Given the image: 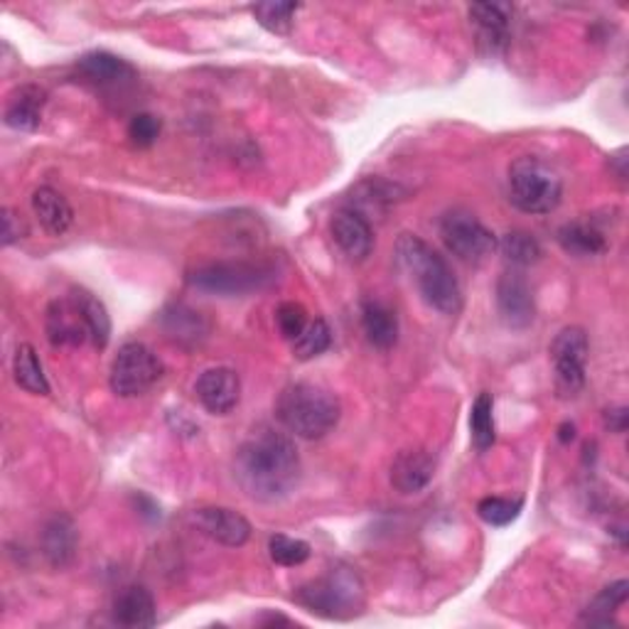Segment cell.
<instances>
[{
    "mask_svg": "<svg viewBox=\"0 0 629 629\" xmlns=\"http://www.w3.org/2000/svg\"><path fill=\"white\" fill-rule=\"evenodd\" d=\"M302 463L293 440L271 426H261L239 445L234 477L251 499L274 505L300 485Z\"/></svg>",
    "mask_w": 629,
    "mask_h": 629,
    "instance_id": "cell-1",
    "label": "cell"
},
{
    "mask_svg": "<svg viewBox=\"0 0 629 629\" xmlns=\"http://www.w3.org/2000/svg\"><path fill=\"white\" fill-rule=\"evenodd\" d=\"M396 258L428 306L443 314H457L463 310V290H460L453 268H450L448 261L440 256L431 244H426L421 236H398Z\"/></svg>",
    "mask_w": 629,
    "mask_h": 629,
    "instance_id": "cell-2",
    "label": "cell"
},
{
    "mask_svg": "<svg viewBox=\"0 0 629 629\" xmlns=\"http://www.w3.org/2000/svg\"><path fill=\"white\" fill-rule=\"evenodd\" d=\"M342 404L328 386L314 382L288 384L276 401V418L288 433L302 440H320L340 423Z\"/></svg>",
    "mask_w": 629,
    "mask_h": 629,
    "instance_id": "cell-3",
    "label": "cell"
},
{
    "mask_svg": "<svg viewBox=\"0 0 629 629\" xmlns=\"http://www.w3.org/2000/svg\"><path fill=\"white\" fill-rule=\"evenodd\" d=\"M293 597L312 615L328 620H352L364 610V583L354 569L338 565L322 578L302 585Z\"/></svg>",
    "mask_w": 629,
    "mask_h": 629,
    "instance_id": "cell-4",
    "label": "cell"
},
{
    "mask_svg": "<svg viewBox=\"0 0 629 629\" xmlns=\"http://www.w3.org/2000/svg\"><path fill=\"white\" fill-rule=\"evenodd\" d=\"M509 202L527 214H551L563 199V180L551 163L521 155L509 165Z\"/></svg>",
    "mask_w": 629,
    "mask_h": 629,
    "instance_id": "cell-5",
    "label": "cell"
},
{
    "mask_svg": "<svg viewBox=\"0 0 629 629\" xmlns=\"http://www.w3.org/2000/svg\"><path fill=\"white\" fill-rule=\"evenodd\" d=\"M276 278V271L266 264H251V261H217V264L197 266L187 280L190 286L217 296H246L266 288Z\"/></svg>",
    "mask_w": 629,
    "mask_h": 629,
    "instance_id": "cell-6",
    "label": "cell"
},
{
    "mask_svg": "<svg viewBox=\"0 0 629 629\" xmlns=\"http://www.w3.org/2000/svg\"><path fill=\"white\" fill-rule=\"evenodd\" d=\"M163 372L161 356L151 347H145L143 342H125L111 362V391L121 398L143 396L163 379Z\"/></svg>",
    "mask_w": 629,
    "mask_h": 629,
    "instance_id": "cell-7",
    "label": "cell"
},
{
    "mask_svg": "<svg viewBox=\"0 0 629 629\" xmlns=\"http://www.w3.org/2000/svg\"><path fill=\"white\" fill-rule=\"evenodd\" d=\"M591 344L583 328H563L551 344V362L555 374V389L561 398H575L585 386V364Z\"/></svg>",
    "mask_w": 629,
    "mask_h": 629,
    "instance_id": "cell-8",
    "label": "cell"
},
{
    "mask_svg": "<svg viewBox=\"0 0 629 629\" xmlns=\"http://www.w3.org/2000/svg\"><path fill=\"white\" fill-rule=\"evenodd\" d=\"M440 239H443L450 254L457 256L465 264H479L492 251L497 249V239L479 219L465 212V209H453L440 222Z\"/></svg>",
    "mask_w": 629,
    "mask_h": 629,
    "instance_id": "cell-9",
    "label": "cell"
},
{
    "mask_svg": "<svg viewBox=\"0 0 629 629\" xmlns=\"http://www.w3.org/2000/svg\"><path fill=\"white\" fill-rule=\"evenodd\" d=\"M195 394L207 413L212 416L232 413L241 398L239 374L234 369H229V366H212V369L199 374V379L195 382Z\"/></svg>",
    "mask_w": 629,
    "mask_h": 629,
    "instance_id": "cell-10",
    "label": "cell"
},
{
    "mask_svg": "<svg viewBox=\"0 0 629 629\" xmlns=\"http://www.w3.org/2000/svg\"><path fill=\"white\" fill-rule=\"evenodd\" d=\"M47 340L55 347H79L84 342H91L89 324L75 293L67 298H57L47 308Z\"/></svg>",
    "mask_w": 629,
    "mask_h": 629,
    "instance_id": "cell-11",
    "label": "cell"
},
{
    "mask_svg": "<svg viewBox=\"0 0 629 629\" xmlns=\"http://www.w3.org/2000/svg\"><path fill=\"white\" fill-rule=\"evenodd\" d=\"M192 521L197 523V529L217 543L229 549H239L251 539V523L234 509L227 507H202L195 509Z\"/></svg>",
    "mask_w": 629,
    "mask_h": 629,
    "instance_id": "cell-12",
    "label": "cell"
},
{
    "mask_svg": "<svg viewBox=\"0 0 629 629\" xmlns=\"http://www.w3.org/2000/svg\"><path fill=\"white\" fill-rule=\"evenodd\" d=\"M330 234L342 254L354 264L369 258L374 249V229L369 219L356 212V209H342V212L334 214L330 222Z\"/></svg>",
    "mask_w": 629,
    "mask_h": 629,
    "instance_id": "cell-13",
    "label": "cell"
},
{
    "mask_svg": "<svg viewBox=\"0 0 629 629\" xmlns=\"http://www.w3.org/2000/svg\"><path fill=\"white\" fill-rule=\"evenodd\" d=\"M497 308L509 328L521 330L533 322V293L519 271H507L497 283Z\"/></svg>",
    "mask_w": 629,
    "mask_h": 629,
    "instance_id": "cell-14",
    "label": "cell"
},
{
    "mask_svg": "<svg viewBox=\"0 0 629 629\" xmlns=\"http://www.w3.org/2000/svg\"><path fill=\"white\" fill-rule=\"evenodd\" d=\"M435 457L428 450H404L391 465V485L401 495H418L433 482Z\"/></svg>",
    "mask_w": 629,
    "mask_h": 629,
    "instance_id": "cell-15",
    "label": "cell"
},
{
    "mask_svg": "<svg viewBox=\"0 0 629 629\" xmlns=\"http://www.w3.org/2000/svg\"><path fill=\"white\" fill-rule=\"evenodd\" d=\"M79 547L77 523L67 514H55L42 529V553L52 569H67L75 561Z\"/></svg>",
    "mask_w": 629,
    "mask_h": 629,
    "instance_id": "cell-16",
    "label": "cell"
},
{
    "mask_svg": "<svg viewBox=\"0 0 629 629\" xmlns=\"http://www.w3.org/2000/svg\"><path fill=\"white\" fill-rule=\"evenodd\" d=\"M47 103V91L35 87V84H25V87L15 89L8 97L5 103V125L15 131H37L42 123V109Z\"/></svg>",
    "mask_w": 629,
    "mask_h": 629,
    "instance_id": "cell-17",
    "label": "cell"
},
{
    "mask_svg": "<svg viewBox=\"0 0 629 629\" xmlns=\"http://www.w3.org/2000/svg\"><path fill=\"white\" fill-rule=\"evenodd\" d=\"M113 622L129 629H145L157 622L155 600L143 585H129L113 600Z\"/></svg>",
    "mask_w": 629,
    "mask_h": 629,
    "instance_id": "cell-18",
    "label": "cell"
},
{
    "mask_svg": "<svg viewBox=\"0 0 629 629\" xmlns=\"http://www.w3.org/2000/svg\"><path fill=\"white\" fill-rule=\"evenodd\" d=\"M33 214L49 236L67 234L75 222V209L55 187H40L33 192Z\"/></svg>",
    "mask_w": 629,
    "mask_h": 629,
    "instance_id": "cell-19",
    "label": "cell"
},
{
    "mask_svg": "<svg viewBox=\"0 0 629 629\" xmlns=\"http://www.w3.org/2000/svg\"><path fill=\"white\" fill-rule=\"evenodd\" d=\"M511 5L509 3H475L470 5V20L479 30L482 42H487L489 49H499L507 45L509 23H511Z\"/></svg>",
    "mask_w": 629,
    "mask_h": 629,
    "instance_id": "cell-20",
    "label": "cell"
},
{
    "mask_svg": "<svg viewBox=\"0 0 629 629\" xmlns=\"http://www.w3.org/2000/svg\"><path fill=\"white\" fill-rule=\"evenodd\" d=\"M362 328L366 340H369L376 350H391L398 340V318L386 302L379 300L364 302Z\"/></svg>",
    "mask_w": 629,
    "mask_h": 629,
    "instance_id": "cell-21",
    "label": "cell"
},
{
    "mask_svg": "<svg viewBox=\"0 0 629 629\" xmlns=\"http://www.w3.org/2000/svg\"><path fill=\"white\" fill-rule=\"evenodd\" d=\"M559 244L575 258H593L607 251L605 234L591 222H571L559 229Z\"/></svg>",
    "mask_w": 629,
    "mask_h": 629,
    "instance_id": "cell-22",
    "label": "cell"
},
{
    "mask_svg": "<svg viewBox=\"0 0 629 629\" xmlns=\"http://www.w3.org/2000/svg\"><path fill=\"white\" fill-rule=\"evenodd\" d=\"M163 330L177 344H199L207 338V322L187 306H173L163 312Z\"/></svg>",
    "mask_w": 629,
    "mask_h": 629,
    "instance_id": "cell-23",
    "label": "cell"
},
{
    "mask_svg": "<svg viewBox=\"0 0 629 629\" xmlns=\"http://www.w3.org/2000/svg\"><path fill=\"white\" fill-rule=\"evenodd\" d=\"M13 376L20 389L33 394V396H47L49 394V382L42 369V362L35 352L33 344H18V350L13 354Z\"/></svg>",
    "mask_w": 629,
    "mask_h": 629,
    "instance_id": "cell-24",
    "label": "cell"
},
{
    "mask_svg": "<svg viewBox=\"0 0 629 629\" xmlns=\"http://www.w3.org/2000/svg\"><path fill=\"white\" fill-rule=\"evenodd\" d=\"M77 69L84 77L97 84H119L135 75V69L129 62L117 55H109V52H89V55H84L79 59Z\"/></svg>",
    "mask_w": 629,
    "mask_h": 629,
    "instance_id": "cell-25",
    "label": "cell"
},
{
    "mask_svg": "<svg viewBox=\"0 0 629 629\" xmlns=\"http://www.w3.org/2000/svg\"><path fill=\"white\" fill-rule=\"evenodd\" d=\"M75 298L79 302V308L84 312V318H87L89 324V334H91V344L97 350H103L111 340V318H109V310L103 302L93 296V293L84 290V288H75Z\"/></svg>",
    "mask_w": 629,
    "mask_h": 629,
    "instance_id": "cell-26",
    "label": "cell"
},
{
    "mask_svg": "<svg viewBox=\"0 0 629 629\" xmlns=\"http://www.w3.org/2000/svg\"><path fill=\"white\" fill-rule=\"evenodd\" d=\"M497 249L501 251L507 264H511L514 268H527L539 264L543 256V249L537 239L527 232H509L497 241Z\"/></svg>",
    "mask_w": 629,
    "mask_h": 629,
    "instance_id": "cell-27",
    "label": "cell"
},
{
    "mask_svg": "<svg viewBox=\"0 0 629 629\" xmlns=\"http://www.w3.org/2000/svg\"><path fill=\"white\" fill-rule=\"evenodd\" d=\"M470 431L472 445L485 453L495 445V401L489 394H479L470 408Z\"/></svg>",
    "mask_w": 629,
    "mask_h": 629,
    "instance_id": "cell-28",
    "label": "cell"
},
{
    "mask_svg": "<svg viewBox=\"0 0 629 629\" xmlns=\"http://www.w3.org/2000/svg\"><path fill=\"white\" fill-rule=\"evenodd\" d=\"M629 597V583L627 581H617L613 585H607L605 591H600V595L588 605V610L583 613V622L585 625H610L615 613L627 603Z\"/></svg>",
    "mask_w": 629,
    "mask_h": 629,
    "instance_id": "cell-29",
    "label": "cell"
},
{
    "mask_svg": "<svg viewBox=\"0 0 629 629\" xmlns=\"http://www.w3.org/2000/svg\"><path fill=\"white\" fill-rule=\"evenodd\" d=\"M330 344H332L330 324L322 318H314L308 322V328L302 330L300 338L293 342V354H296V360L300 362H310L322 352H328Z\"/></svg>",
    "mask_w": 629,
    "mask_h": 629,
    "instance_id": "cell-30",
    "label": "cell"
},
{
    "mask_svg": "<svg viewBox=\"0 0 629 629\" xmlns=\"http://www.w3.org/2000/svg\"><path fill=\"white\" fill-rule=\"evenodd\" d=\"M298 3H256L251 8L256 23L274 35H288L293 30V18L298 13Z\"/></svg>",
    "mask_w": 629,
    "mask_h": 629,
    "instance_id": "cell-31",
    "label": "cell"
},
{
    "mask_svg": "<svg viewBox=\"0 0 629 629\" xmlns=\"http://www.w3.org/2000/svg\"><path fill=\"white\" fill-rule=\"evenodd\" d=\"M268 553H271V561L283 565V569H296V565H302L310 559L312 549L308 541L276 533V537L268 539Z\"/></svg>",
    "mask_w": 629,
    "mask_h": 629,
    "instance_id": "cell-32",
    "label": "cell"
},
{
    "mask_svg": "<svg viewBox=\"0 0 629 629\" xmlns=\"http://www.w3.org/2000/svg\"><path fill=\"white\" fill-rule=\"evenodd\" d=\"M521 499H505V497H485L477 505V517L489 523V527H507L521 514Z\"/></svg>",
    "mask_w": 629,
    "mask_h": 629,
    "instance_id": "cell-33",
    "label": "cell"
},
{
    "mask_svg": "<svg viewBox=\"0 0 629 629\" xmlns=\"http://www.w3.org/2000/svg\"><path fill=\"white\" fill-rule=\"evenodd\" d=\"M276 322H278V330H280L283 338L290 340V342H296L302 334V330L308 328L310 320H308L306 308H302L300 302L288 300V302H280V306H278Z\"/></svg>",
    "mask_w": 629,
    "mask_h": 629,
    "instance_id": "cell-34",
    "label": "cell"
},
{
    "mask_svg": "<svg viewBox=\"0 0 629 629\" xmlns=\"http://www.w3.org/2000/svg\"><path fill=\"white\" fill-rule=\"evenodd\" d=\"M163 123L161 119H155L153 113H139V117H133L129 123V139L133 145H139V148H151V145L157 141V135H161Z\"/></svg>",
    "mask_w": 629,
    "mask_h": 629,
    "instance_id": "cell-35",
    "label": "cell"
},
{
    "mask_svg": "<svg viewBox=\"0 0 629 629\" xmlns=\"http://www.w3.org/2000/svg\"><path fill=\"white\" fill-rule=\"evenodd\" d=\"M27 234V227L15 209H3V246H13Z\"/></svg>",
    "mask_w": 629,
    "mask_h": 629,
    "instance_id": "cell-36",
    "label": "cell"
},
{
    "mask_svg": "<svg viewBox=\"0 0 629 629\" xmlns=\"http://www.w3.org/2000/svg\"><path fill=\"white\" fill-rule=\"evenodd\" d=\"M607 426H610L615 433H622L625 428H627V408H617V411H607Z\"/></svg>",
    "mask_w": 629,
    "mask_h": 629,
    "instance_id": "cell-37",
    "label": "cell"
},
{
    "mask_svg": "<svg viewBox=\"0 0 629 629\" xmlns=\"http://www.w3.org/2000/svg\"><path fill=\"white\" fill-rule=\"evenodd\" d=\"M559 438H561V443H569V440H573V438H575V428H573L571 423H563V426H561Z\"/></svg>",
    "mask_w": 629,
    "mask_h": 629,
    "instance_id": "cell-38",
    "label": "cell"
}]
</instances>
